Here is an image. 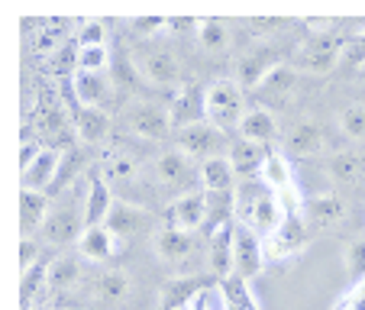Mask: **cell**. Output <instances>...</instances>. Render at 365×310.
<instances>
[{
	"instance_id": "cell-22",
	"label": "cell",
	"mask_w": 365,
	"mask_h": 310,
	"mask_svg": "<svg viewBox=\"0 0 365 310\" xmlns=\"http://www.w3.org/2000/svg\"><path fill=\"white\" fill-rule=\"evenodd\" d=\"M240 139H249V143H259V145H272L278 139V120L272 110L265 107H252L246 110L240 123Z\"/></svg>"
},
{
	"instance_id": "cell-12",
	"label": "cell",
	"mask_w": 365,
	"mask_h": 310,
	"mask_svg": "<svg viewBox=\"0 0 365 310\" xmlns=\"http://www.w3.org/2000/svg\"><path fill=\"white\" fill-rule=\"evenodd\" d=\"M168 113H172V123L178 130H187L194 123H204L207 120V88L194 81H185L181 88H175V97L168 100Z\"/></svg>"
},
{
	"instance_id": "cell-19",
	"label": "cell",
	"mask_w": 365,
	"mask_h": 310,
	"mask_svg": "<svg viewBox=\"0 0 365 310\" xmlns=\"http://www.w3.org/2000/svg\"><path fill=\"white\" fill-rule=\"evenodd\" d=\"M103 227H107V233H110L117 242H123V239H130V236H136L139 229L149 227V214H145L143 207H136V204L117 200Z\"/></svg>"
},
{
	"instance_id": "cell-29",
	"label": "cell",
	"mask_w": 365,
	"mask_h": 310,
	"mask_svg": "<svg viewBox=\"0 0 365 310\" xmlns=\"http://www.w3.org/2000/svg\"><path fill=\"white\" fill-rule=\"evenodd\" d=\"M304 217L314 227H336L346 217V200L333 197V194H320V197H310L304 204Z\"/></svg>"
},
{
	"instance_id": "cell-40",
	"label": "cell",
	"mask_w": 365,
	"mask_h": 310,
	"mask_svg": "<svg viewBox=\"0 0 365 310\" xmlns=\"http://www.w3.org/2000/svg\"><path fill=\"white\" fill-rule=\"evenodd\" d=\"M68 33V20H42L39 33H36V48L39 52H56L62 48V36Z\"/></svg>"
},
{
	"instance_id": "cell-51",
	"label": "cell",
	"mask_w": 365,
	"mask_h": 310,
	"mask_svg": "<svg viewBox=\"0 0 365 310\" xmlns=\"http://www.w3.org/2000/svg\"><path fill=\"white\" fill-rule=\"evenodd\" d=\"M284 20H265V16H255V20H249V29L252 33H275V29H282Z\"/></svg>"
},
{
	"instance_id": "cell-53",
	"label": "cell",
	"mask_w": 365,
	"mask_h": 310,
	"mask_svg": "<svg viewBox=\"0 0 365 310\" xmlns=\"http://www.w3.org/2000/svg\"><path fill=\"white\" fill-rule=\"evenodd\" d=\"M349 304H352V310H365V281L356 284V291H352Z\"/></svg>"
},
{
	"instance_id": "cell-49",
	"label": "cell",
	"mask_w": 365,
	"mask_h": 310,
	"mask_svg": "<svg viewBox=\"0 0 365 310\" xmlns=\"http://www.w3.org/2000/svg\"><path fill=\"white\" fill-rule=\"evenodd\" d=\"M197 26H200V20H191V16H172L168 20V33L172 36H197Z\"/></svg>"
},
{
	"instance_id": "cell-7",
	"label": "cell",
	"mask_w": 365,
	"mask_h": 310,
	"mask_svg": "<svg viewBox=\"0 0 365 310\" xmlns=\"http://www.w3.org/2000/svg\"><path fill=\"white\" fill-rule=\"evenodd\" d=\"M152 178L159 181L162 191L175 194H191V181L197 178V168H194V159H187L185 152L172 149V152H162L159 159L152 162Z\"/></svg>"
},
{
	"instance_id": "cell-30",
	"label": "cell",
	"mask_w": 365,
	"mask_h": 310,
	"mask_svg": "<svg viewBox=\"0 0 365 310\" xmlns=\"http://www.w3.org/2000/svg\"><path fill=\"white\" fill-rule=\"evenodd\" d=\"M117 246L120 242L107 233V227H94L81 236V242H78V255H81L84 262H107V259L117 252Z\"/></svg>"
},
{
	"instance_id": "cell-16",
	"label": "cell",
	"mask_w": 365,
	"mask_h": 310,
	"mask_svg": "<svg viewBox=\"0 0 365 310\" xmlns=\"http://www.w3.org/2000/svg\"><path fill=\"white\" fill-rule=\"evenodd\" d=\"M168 227L185 229V233H197L200 227H207V194L191 191L175 197L168 204Z\"/></svg>"
},
{
	"instance_id": "cell-38",
	"label": "cell",
	"mask_w": 365,
	"mask_h": 310,
	"mask_svg": "<svg viewBox=\"0 0 365 310\" xmlns=\"http://www.w3.org/2000/svg\"><path fill=\"white\" fill-rule=\"evenodd\" d=\"M42 288H48V265L46 262H36L29 272H23V281H20V301L23 307H33V294H39Z\"/></svg>"
},
{
	"instance_id": "cell-6",
	"label": "cell",
	"mask_w": 365,
	"mask_h": 310,
	"mask_svg": "<svg viewBox=\"0 0 365 310\" xmlns=\"http://www.w3.org/2000/svg\"><path fill=\"white\" fill-rule=\"evenodd\" d=\"M123 123L130 126L136 136L152 139V143L165 139L175 126L168 107H162V103H155V100H133L123 110Z\"/></svg>"
},
{
	"instance_id": "cell-55",
	"label": "cell",
	"mask_w": 365,
	"mask_h": 310,
	"mask_svg": "<svg viewBox=\"0 0 365 310\" xmlns=\"http://www.w3.org/2000/svg\"><path fill=\"white\" fill-rule=\"evenodd\" d=\"M185 310H200V304H197V297H194V301H191V304H187V307H185Z\"/></svg>"
},
{
	"instance_id": "cell-43",
	"label": "cell",
	"mask_w": 365,
	"mask_h": 310,
	"mask_svg": "<svg viewBox=\"0 0 365 310\" xmlns=\"http://www.w3.org/2000/svg\"><path fill=\"white\" fill-rule=\"evenodd\" d=\"M197 304H200V310H230L223 284H204V288L197 291Z\"/></svg>"
},
{
	"instance_id": "cell-3",
	"label": "cell",
	"mask_w": 365,
	"mask_h": 310,
	"mask_svg": "<svg viewBox=\"0 0 365 310\" xmlns=\"http://www.w3.org/2000/svg\"><path fill=\"white\" fill-rule=\"evenodd\" d=\"M175 149L185 152L187 159H194L197 165H200V162H207V159L230 155L227 133H223L220 126H214L210 120L194 123V126H187V130H178V136H175Z\"/></svg>"
},
{
	"instance_id": "cell-4",
	"label": "cell",
	"mask_w": 365,
	"mask_h": 310,
	"mask_svg": "<svg viewBox=\"0 0 365 310\" xmlns=\"http://www.w3.org/2000/svg\"><path fill=\"white\" fill-rule=\"evenodd\" d=\"M242 117H246V97H242L240 81L207 84V120H210V123L227 133L230 126L240 130Z\"/></svg>"
},
{
	"instance_id": "cell-50",
	"label": "cell",
	"mask_w": 365,
	"mask_h": 310,
	"mask_svg": "<svg viewBox=\"0 0 365 310\" xmlns=\"http://www.w3.org/2000/svg\"><path fill=\"white\" fill-rule=\"evenodd\" d=\"M346 62L349 65H365V29H362V36H356V39L346 46Z\"/></svg>"
},
{
	"instance_id": "cell-11",
	"label": "cell",
	"mask_w": 365,
	"mask_h": 310,
	"mask_svg": "<svg viewBox=\"0 0 365 310\" xmlns=\"http://www.w3.org/2000/svg\"><path fill=\"white\" fill-rule=\"evenodd\" d=\"M304 246H307V229H304V217L301 214L284 217L282 227L262 239L265 262H282V259H291V255H297Z\"/></svg>"
},
{
	"instance_id": "cell-45",
	"label": "cell",
	"mask_w": 365,
	"mask_h": 310,
	"mask_svg": "<svg viewBox=\"0 0 365 310\" xmlns=\"http://www.w3.org/2000/svg\"><path fill=\"white\" fill-rule=\"evenodd\" d=\"M103 39H107V29H103L101 20H84L81 29H78V46L81 48L103 46Z\"/></svg>"
},
{
	"instance_id": "cell-48",
	"label": "cell",
	"mask_w": 365,
	"mask_h": 310,
	"mask_svg": "<svg viewBox=\"0 0 365 310\" xmlns=\"http://www.w3.org/2000/svg\"><path fill=\"white\" fill-rule=\"evenodd\" d=\"M36 262H39V246L33 242V236H23L20 239V265H23V272H29Z\"/></svg>"
},
{
	"instance_id": "cell-1",
	"label": "cell",
	"mask_w": 365,
	"mask_h": 310,
	"mask_svg": "<svg viewBox=\"0 0 365 310\" xmlns=\"http://www.w3.org/2000/svg\"><path fill=\"white\" fill-rule=\"evenodd\" d=\"M284 220V207L278 200V194L265 185L259 175L252 178H242L240 187H236V223L249 227L252 233L272 236Z\"/></svg>"
},
{
	"instance_id": "cell-32",
	"label": "cell",
	"mask_w": 365,
	"mask_h": 310,
	"mask_svg": "<svg viewBox=\"0 0 365 310\" xmlns=\"http://www.w3.org/2000/svg\"><path fill=\"white\" fill-rule=\"evenodd\" d=\"M84 275V259L75 255H58L48 262V291H68L81 281Z\"/></svg>"
},
{
	"instance_id": "cell-15",
	"label": "cell",
	"mask_w": 365,
	"mask_h": 310,
	"mask_svg": "<svg viewBox=\"0 0 365 310\" xmlns=\"http://www.w3.org/2000/svg\"><path fill=\"white\" fill-rule=\"evenodd\" d=\"M327 145V133L320 126V120L314 117H304L284 133V155H297V159H310V155H317L324 152Z\"/></svg>"
},
{
	"instance_id": "cell-37",
	"label": "cell",
	"mask_w": 365,
	"mask_h": 310,
	"mask_svg": "<svg viewBox=\"0 0 365 310\" xmlns=\"http://www.w3.org/2000/svg\"><path fill=\"white\" fill-rule=\"evenodd\" d=\"M223 291H227V301H230V310H262L259 307V297L252 294V288H249V281H242V278H227V281H220Z\"/></svg>"
},
{
	"instance_id": "cell-21",
	"label": "cell",
	"mask_w": 365,
	"mask_h": 310,
	"mask_svg": "<svg viewBox=\"0 0 365 310\" xmlns=\"http://www.w3.org/2000/svg\"><path fill=\"white\" fill-rule=\"evenodd\" d=\"M110 113L103 110V107H78L75 113V136L81 139V143H103V139L110 136Z\"/></svg>"
},
{
	"instance_id": "cell-36",
	"label": "cell",
	"mask_w": 365,
	"mask_h": 310,
	"mask_svg": "<svg viewBox=\"0 0 365 310\" xmlns=\"http://www.w3.org/2000/svg\"><path fill=\"white\" fill-rule=\"evenodd\" d=\"M48 68H52L56 78H75L78 68H81V46L65 42L62 48H56V52L48 56Z\"/></svg>"
},
{
	"instance_id": "cell-42",
	"label": "cell",
	"mask_w": 365,
	"mask_h": 310,
	"mask_svg": "<svg viewBox=\"0 0 365 310\" xmlns=\"http://www.w3.org/2000/svg\"><path fill=\"white\" fill-rule=\"evenodd\" d=\"M346 272L352 275V281H365V236H359V239L349 242V249H346Z\"/></svg>"
},
{
	"instance_id": "cell-52",
	"label": "cell",
	"mask_w": 365,
	"mask_h": 310,
	"mask_svg": "<svg viewBox=\"0 0 365 310\" xmlns=\"http://www.w3.org/2000/svg\"><path fill=\"white\" fill-rule=\"evenodd\" d=\"M307 26L314 36H327L333 26H336V20H320V16H314V20H307Z\"/></svg>"
},
{
	"instance_id": "cell-54",
	"label": "cell",
	"mask_w": 365,
	"mask_h": 310,
	"mask_svg": "<svg viewBox=\"0 0 365 310\" xmlns=\"http://www.w3.org/2000/svg\"><path fill=\"white\" fill-rule=\"evenodd\" d=\"M333 310H352V304H349V301H343V304H336Z\"/></svg>"
},
{
	"instance_id": "cell-2",
	"label": "cell",
	"mask_w": 365,
	"mask_h": 310,
	"mask_svg": "<svg viewBox=\"0 0 365 310\" xmlns=\"http://www.w3.org/2000/svg\"><path fill=\"white\" fill-rule=\"evenodd\" d=\"M88 233V220H84V200H78L75 194H68L65 200H58L48 210V220L42 227V236L52 246H71L81 242V236Z\"/></svg>"
},
{
	"instance_id": "cell-44",
	"label": "cell",
	"mask_w": 365,
	"mask_h": 310,
	"mask_svg": "<svg viewBox=\"0 0 365 310\" xmlns=\"http://www.w3.org/2000/svg\"><path fill=\"white\" fill-rule=\"evenodd\" d=\"M107 65H110V52H107L103 46L81 48V68H78V71H91V75H101Z\"/></svg>"
},
{
	"instance_id": "cell-26",
	"label": "cell",
	"mask_w": 365,
	"mask_h": 310,
	"mask_svg": "<svg viewBox=\"0 0 365 310\" xmlns=\"http://www.w3.org/2000/svg\"><path fill=\"white\" fill-rule=\"evenodd\" d=\"M197 178L204 185V191H233L236 187V168L230 162V155H220V159H207L197 165Z\"/></svg>"
},
{
	"instance_id": "cell-34",
	"label": "cell",
	"mask_w": 365,
	"mask_h": 310,
	"mask_svg": "<svg viewBox=\"0 0 365 310\" xmlns=\"http://www.w3.org/2000/svg\"><path fill=\"white\" fill-rule=\"evenodd\" d=\"M101 168H103V181H133L139 175V162L133 159L130 152L123 149H110V152H103V159H101Z\"/></svg>"
},
{
	"instance_id": "cell-14",
	"label": "cell",
	"mask_w": 365,
	"mask_h": 310,
	"mask_svg": "<svg viewBox=\"0 0 365 310\" xmlns=\"http://www.w3.org/2000/svg\"><path fill=\"white\" fill-rule=\"evenodd\" d=\"M262 269H265L262 236L252 233V229L242 227V223H236V269H233V275L249 281V278H255Z\"/></svg>"
},
{
	"instance_id": "cell-28",
	"label": "cell",
	"mask_w": 365,
	"mask_h": 310,
	"mask_svg": "<svg viewBox=\"0 0 365 310\" xmlns=\"http://www.w3.org/2000/svg\"><path fill=\"white\" fill-rule=\"evenodd\" d=\"M130 294V275L117 269H107L91 281V297L97 304H120L123 297Z\"/></svg>"
},
{
	"instance_id": "cell-9",
	"label": "cell",
	"mask_w": 365,
	"mask_h": 310,
	"mask_svg": "<svg viewBox=\"0 0 365 310\" xmlns=\"http://www.w3.org/2000/svg\"><path fill=\"white\" fill-rule=\"evenodd\" d=\"M68 113H65L62 100H58L52 91H42L39 94V103H36V133H39L42 139H48L52 143V149L62 152V145L68 143Z\"/></svg>"
},
{
	"instance_id": "cell-47",
	"label": "cell",
	"mask_w": 365,
	"mask_h": 310,
	"mask_svg": "<svg viewBox=\"0 0 365 310\" xmlns=\"http://www.w3.org/2000/svg\"><path fill=\"white\" fill-rule=\"evenodd\" d=\"M42 155V145H39V139H29V136H23V145H20V172H29L33 168V162Z\"/></svg>"
},
{
	"instance_id": "cell-18",
	"label": "cell",
	"mask_w": 365,
	"mask_h": 310,
	"mask_svg": "<svg viewBox=\"0 0 365 310\" xmlns=\"http://www.w3.org/2000/svg\"><path fill=\"white\" fill-rule=\"evenodd\" d=\"M207 262H210V272H214L220 281L233 278V269H236V223L220 227V229L210 233V252H207Z\"/></svg>"
},
{
	"instance_id": "cell-24",
	"label": "cell",
	"mask_w": 365,
	"mask_h": 310,
	"mask_svg": "<svg viewBox=\"0 0 365 310\" xmlns=\"http://www.w3.org/2000/svg\"><path fill=\"white\" fill-rule=\"evenodd\" d=\"M48 210H52V207H48L46 191L20 187V229H23V236H33L36 229L46 227Z\"/></svg>"
},
{
	"instance_id": "cell-31",
	"label": "cell",
	"mask_w": 365,
	"mask_h": 310,
	"mask_svg": "<svg viewBox=\"0 0 365 310\" xmlns=\"http://www.w3.org/2000/svg\"><path fill=\"white\" fill-rule=\"evenodd\" d=\"M71 91H75V97H78L81 107H101V103L107 100V94H110V81H107L103 75L78 71V75L71 78Z\"/></svg>"
},
{
	"instance_id": "cell-41",
	"label": "cell",
	"mask_w": 365,
	"mask_h": 310,
	"mask_svg": "<svg viewBox=\"0 0 365 310\" xmlns=\"http://www.w3.org/2000/svg\"><path fill=\"white\" fill-rule=\"evenodd\" d=\"M339 130L343 136H349L352 143H362L365 139V103H352L339 113Z\"/></svg>"
},
{
	"instance_id": "cell-20",
	"label": "cell",
	"mask_w": 365,
	"mask_h": 310,
	"mask_svg": "<svg viewBox=\"0 0 365 310\" xmlns=\"http://www.w3.org/2000/svg\"><path fill=\"white\" fill-rule=\"evenodd\" d=\"M113 204H117V200H113L110 185L103 181V175H94V178L88 181V194H84V220H88V229L103 227L113 210Z\"/></svg>"
},
{
	"instance_id": "cell-33",
	"label": "cell",
	"mask_w": 365,
	"mask_h": 310,
	"mask_svg": "<svg viewBox=\"0 0 365 310\" xmlns=\"http://www.w3.org/2000/svg\"><path fill=\"white\" fill-rule=\"evenodd\" d=\"M207 194V227L210 233L230 227L236 217V194L233 191H204Z\"/></svg>"
},
{
	"instance_id": "cell-23",
	"label": "cell",
	"mask_w": 365,
	"mask_h": 310,
	"mask_svg": "<svg viewBox=\"0 0 365 310\" xmlns=\"http://www.w3.org/2000/svg\"><path fill=\"white\" fill-rule=\"evenodd\" d=\"M62 155L65 152H58V149H42V155L33 162V168L23 172V187L46 191L52 181H58V175H62Z\"/></svg>"
},
{
	"instance_id": "cell-13",
	"label": "cell",
	"mask_w": 365,
	"mask_h": 310,
	"mask_svg": "<svg viewBox=\"0 0 365 310\" xmlns=\"http://www.w3.org/2000/svg\"><path fill=\"white\" fill-rule=\"evenodd\" d=\"M294 91H297V68L294 65H278V68L255 88V97H259V107L275 113V110H282V107H288Z\"/></svg>"
},
{
	"instance_id": "cell-8",
	"label": "cell",
	"mask_w": 365,
	"mask_h": 310,
	"mask_svg": "<svg viewBox=\"0 0 365 310\" xmlns=\"http://www.w3.org/2000/svg\"><path fill=\"white\" fill-rule=\"evenodd\" d=\"M278 65H284V62H282V48H278L275 42H259V46H252L246 56L236 62L240 88L242 91H255L265 78L272 75V71L278 68Z\"/></svg>"
},
{
	"instance_id": "cell-25",
	"label": "cell",
	"mask_w": 365,
	"mask_h": 310,
	"mask_svg": "<svg viewBox=\"0 0 365 310\" xmlns=\"http://www.w3.org/2000/svg\"><path fill=\"white\" fill-rule=\"evenodd\" d=\"M269 152H272V145H259V143H249V139H240V143L230 145V162H233L240 178H252V175L262 172Z\"/></svg>"
},
{
	"instance_id": "cell-46",
	"label": "cell",
	"mask_w": 365,
	"mask_h": 310,
	"mask_svg": "<svg viewBox=\"0 0 365 310\" xmlns=\"http://www.w3.org/2000/svg\"><path fill=\"white\" fill-rule=\"evenodd\" d=\"M130 26H133V33H136V36L149 39V36H155V33H162V29H168V20H165V16H136Z\"/></svg>"
},
{
	"instance_id": "cell-39",
	"label": "cell",
	"mask_w": 365,
	"mask_h": 310,
	"mask_svg": "<svg viewBox=\"0 0 365 310\" xmlns=\"http://www.w3.org/2000/svg\"><path fill=\"white\" fill-rule=\"evenodd\" d=\"M197 42L207 48V52H223V48H227V42H230L227 23H223V20H200Z\"/></svg>"
},
{
	"instance_id": "cell-35",
	"label": "cell",
	"mask_w": 365,
	"mask_h": 310,
	"mask_svg": "<svg viewBox=\"0 0 365 310\" xmlns=\"http://www.w3.org/2000/svg\"><path fill=\"white\" fill-rule=\"evenodd\" d=\"M327 172L336 181H359L365 172V159H359L356 152H333L327 159Z\"/></svg>"
},
{
	"instance_id": "cell-5",
	"label": "cell",
	"mask_w": 365,
	"mask_h": 310,
	"mask_svg": "<svg viewBox=\"0 0 365 310\" xmlns=\"http://www.w3.org/2000/svg\"><path fill=\"white\" fill-rule=\"evenodd\" d=\"M343 56H346L343 39H336V36H314L310 42H304L297 48L294 68L304 71V75H330Z\"/></svg>"
},
{
	"instance_id": "cell-17",
	"label": "cell",
	"mask_w": 365,
	"mask_h": 310,
	"mask_svg": "<svg viewBox=\"0 0 365 310\" xmlns=\"http://www.w3.org/2000/svg\"><path fill=\"white\" fill-rule=\"evenodd\" d=\"M152 249H155V255H159L162 262L181 265V262H187V259L197 252V236L185 233V229L165 227V229H159V233H155V239H152Z\"/></svg>"
},
{
	"instance_id": "cell-10",
	"label": "cell",
	"mask_w": 365,
	"mask_h": 310,
	"mask_svg": "<svg viewBox=\"0 0 365 310\" xmlns=\"http://www.w3.org/2000/svg\"><path fill=\"white\" fill-rule=\"evenodd\" d=\"M136 68L143 71L145 81L159 84V88H175V84H185L181 81V65L178 58L162 46H145L143 52H136Z\"/></svg>"
},
{
	"instance_id": "cell-27",
	"label": "cell",
	"mask_w": 365,
	"mask_h": 310,
	"mask_svg": "<svg viewBox=\"0 0 365 310\" xmlns=\"http://www.w3.org/2000/svg\"><path fill=\"white\" fill-rule=\"evenodd\" d=\"M259 178H262L275 194H288V191H294V187H297L294 185V168H291V159L284 155V152H278V149L269 152V159H265Z\"/></svg>"
}]
</instances>
